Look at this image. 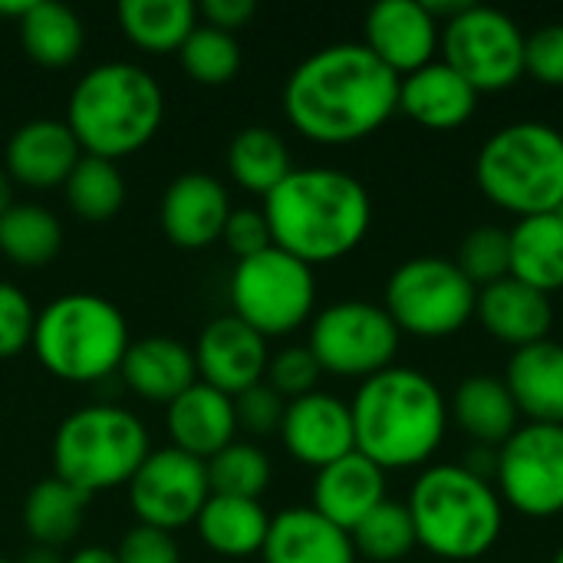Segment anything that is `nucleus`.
Masks as SVG:
<instances>
[{
	"instance_id": "f257e3e1",
	"label": "nucleus",
	"mask_w": 563,
	"mask_h": 563,
	"mask_svg": "<svg viewBox=\"0 0 563 563\" xmlns=\"http://www.w3.org/2000/svg\"><path fill=\"white\" fill-rule=\"evenodd\" d=\"M399 112V76L363 43H330L294 66L284 115L310 142L350 145Z\"/></svg>"
},
{
	"instance_id": "f03ea898",
	"label": "nucleus",
	"mask_w": 563,
	"mask_h": 563,
	"mask_svg": "<svg viewBox=\"0 0 563 563\" xmlns=\"http://www.w3.org/2000/svg\"><path fill=\"white\" fill-rule=\"evenodd\" d=\"M264 218L274 247L303 264H333L353 254L373 224L366 185L343 168H294L267 198Z\"/></svg>"
},
{
	"instance_id": "7ed1b4c3",
	"label": "nucleus",
	"mask_w": 563,
	"mask_h": 563,
	"mask_svg": "<svg viewBox=\"0 0 563 563\" xmlns=\"http://www.w3.org/2000/svg\"><path fill=\"white\" fill-rule=\"evenodd\" d=\"M350 412L356 452L383 472L426 465L449 429V402L442 389L412 366H389L363 379Z\"/></svg>"
},
{
	"instance_id": "20e7f679",
	"label": "nucleus",
	"mask_w": 563,
	"mask_h": 563,
	"mask_svg": "<svg viewBox=\"0 0 563 563\" xmlns=\"http://www.w3.org/2000/svg\"><path fill=\"white\" fill-rule=\"evenodd\" d=\"M165 119V92L158 79L125 59L99 63L79 76L66 102V125L82 155L125 158L145 148Z\"/></svg>"
},
{
	"instance_id": "39448f33",
	"label": "nucleus",
	"mask_w": 563,
	"mask_h": 563,
	"mask_svg": "<svg viewBox=\"0 0 563 563\" xmlns=\"http://www.w3.org/2000/svg\"><path fill=\"white\" fill-rule=\"evenodd\" d=\"M406 508L419 548L442 561L485 558L505 528V501L498 488L465 465L426 468L416 478Z\"/></svg>"
},
{
	"instance_id": "423d86ee",
	"label": "nucleus",
	"mask_w": 563,
	"mask_h": 563,
	"mask_svg": "<svg viewBox=\"0 0 563 563\" xmlns=\"http://www.w3.org/2000/svg\"><path fill=\"white\" fill-rule=\"evenodd\" d=\"M129 343L122 310L99 294L76 290L36 310L30 350L49 376L92 386L119 373Z\"/></svg>"
},
{
	"instance_id": "0eeeda50",
	"label": "nucleus",
	"mask_w": 563,
	"mask_h": 563,
	"mask_svg": "<svg viewBox=\"0 0 563 563\" xmlns=\"http://www.w3.org/2000/svg\"><path fill=\"white\" fill-rule=\"evenodd\" d=\"M475 181L518 218L554 214L563 205V132L538 119L495 129L478 148Z\"/></svg>"
},
{
	"instance_id": "6e6552de",
	"label": "nucleus",
	"mask_w": 563,
	"mask_h": 563,
	"mask_svg": "<svg viewBox=\"0 0 563 563\" xmlns=\"http://www.w3.org/2000/svg\"><path fill=\"white\" fill-rule=\"evenodd\" d=\"M148 452V429L135 412L115 402H92L69 412L56 426L49 445L53 475L89 498L129 485Z\"/></svg>"
},
{
	"instance_id": "1a4fd4ad",
	"label": "nucleus",
	"mask_w": 563,
	"mask_h": 563,
	"mask_svg": "<svg viewBox=\"0 0 563 563\" xmlns=\"http://www.w3.org/2000/svg\"><path fill=\"white\" fill-rule=\"evenodd\" d=\"M228 290L234 317L264 340L300 330L317 310L313 267L280 247H267L247 261H238Z\"/></svg>"
},
{
	"instance_id": "9d476101",
	"label": "nucleus",
	"mask_w": 563,
	"mask_h": 563,
	"mask_svg": "<svg viewBox=\"0 0 563 563\" xmlns=\"http://www.w3.org/2000/svg\"><path fill=\"white\" fill-rule=\"evenodd\" d=\"M478 287L449 257L402 261L386 284V313L399 333L439 340L459 333L475 317Z\"/></svg>"
},
{
	"instance_id": "9b49d317",
	"label": "nucleus",
	"mask_w": 563,
	"mask_h": 563,
	"mask_svg": "<svg viewBox=\"0 0 563 563\" xmlns=\"http://www.w3.org/2000/svg\"><path fill=\"white\" fill-rule=\"evenodd\" d=\"M399 340L402 333L386 307L369 300H340L313 313L307 346L323 373L363 383L393 366Z\"/></svg>"
},
{
	"instance_id": "f8f14e48",
	"label": "nucleus",
	"mask_w": 563,
	"mask_h": 563,
	"mask_svg": "<svg viewBox=\"0 0 563 563\" xmlns=\"http://www.w3.org/2000/svg\"><path fill=\"white\" fill-rule=\"evenodd\" d=\"M442 59L478 92H501L525 76V33L498 7L468 3L442 23Z\"/></svg>"
},
{
	"instance_id": "ddd939ff",
	"label": "nucleus",
	"mask_w": 563,
	"mask_h": 563,
	"mask_svg": "<svg viewBox=\"0 0 563 563\" xmlns=\"http://www.w3.org/2000/svg\"><path fill=\"white\" fill-rule=\"evenodd\" d=\"M498 495L525 518L563 515V426L525 422L498 449Z\"/></svg>"
},
{
	"instance_id": "4468645a",
	"label": "nucleus",
	"mask_w": 563,
	"mask_h": 563,
	"mask_svg": "<svg viewBox=\"0 0 563 563\" xmlns=\"http://www.w3.org/2000/svg\"><path fill=\"white\" fill-rule=\"evenodd\" d=\"M129 508L139 525L175 534L185 525H195L198 511L211 498L208 465L178 449H152L148 459L132 475Z\"/></svg>"
},
{
	"instance_id": "2eb2a0df",
	"label": "nucleus",
	"mask_w": 563,
	"mask_h": 563,
	"mask_svg": "<svg viewBox=\"0 0 563 563\" xmlns=\"http://www.w3.org/2000/svg\"><path fill=\"white\" fill-rule=\"evenodd\" d=\"M195 369H198V383L224 393V396H241L244 389L264 383L267 376V363H271V350L267 340L251 330L244 320H238L234 313L211 320L195 343Z\"/></svg>"
},
{
	"instance_id": "dca6fc26",
	"label": "nucleus",
	"mask_w": 563,
	"mask_h": 563,
	"mask_svg": "<svg viewBox=\"0 0 563 563\" xmlns=\"http://www.w3.org/2000/svg\"><path fill=\"white\" fill-rule=\"evenodd\" d=\"M439 36L442 23L429 13L426 0H379L366 13L363 46L402 79L435 59Z\"/></svg>"
},
{
	"instance_id": "f3484780",
	"label": "nucleus",
	"mask_w": 563,
	"mask_h": 563,
	"mask_svg": "<svg viewBox=\"0 0 563 563\" xmlns=\"http://www.w3.org/2000/svg\"><path fill=\"white\" fill-rule=\"evenodd\" d=\"M280 442L284 449L310 468H327L336 459L356 452V432H353V412L350 402L330 396V393H310L284 409L280 422Z\"/></svg>"
},
{
	"instance_id": "a211bd4d",
	"label": "nucleus",
	"mask_w": 563,
	"mask_h": 563,
	"mask_svg": "<svg viewBox=\"0 0 563 563\" xmlns=\"http://www.w3.org/2000/svg\"><path fill=\"white\" fill-rule=\"evenodd\" d=\"M231 214L228 188L208 172L178 175L158 205V221L165 238L181 251H205L221 241V231Z\"/></svg>"
},
{
	"instance_id": "6ab92c4d",
	"label": "nucleus",
	"mask_w": 563,
	"mask_h": 563,
	"mask_svg": "<svg viewBox=\"0 0 563 563\" xmlns=\"http://www.w3.org/2000/svg\"><path fill=\"white\" fill-rule=\"evenodd\" d=\"M82 148L69 132L66 119H30L7 142V175L13 185H26L33 191L63 188Z\"/></svg>"
},
{
	"instance_id": "aec40b11",
	"label": "nucleus",
	"mask_w": 563,
	"mask_h": 563,
	"mask_svg": "<svg viewBox=\"0 0 563 563\" xmlns=\"http://www.w3.org/2000/svg\"><path fill=\"white\" fill-rule=\"evenodd\" d=\"M119 376L132 396L155 406H172L185 389L198 383L195 353L175 336L132 340L122 356Z\"/></svg>"
},
{
	"instance_id": "412c9836",
	"label": "nucleus",
	"mask_w": 563,
	"mask_h": 563,
	"mask_svg": "<svg viewBox=\"0 0 563 563\" xmlns=\"http://www.w3.org/2000/svg\"><path fill=\"white\" fill-rule=\"evenodd\" d=\"M478 96L482 92L445 59H432L399 79V112L426 129L465 125L478 109Z\"/></svg>"
},
{
	"instance_id": "4be33fe9",
	"label": "nucleus",
	"mask_w": 563,
	"mask_h": 563,
	"mask_svg": "<svg viewBox=\"0 0 563 563\" xmlns=\"http://www.w3.org/2000/svg\"><path fill=\"white\" fill-rule=\"evenodd\" d=\"M475 317L498 343L521 350V346L548 340L551 323H554V307L548 294L515 277H505L478 290Z\"/></svg>"
},
{
	"instance_id": "5701e85b",
	"label": "nucleus",
	"mask_w": 563,
	"mask_h": 563,
	"mask_svg": "<svg viewBox=\"0 0 563 563\" xmlns=\"http://www.w3.org/2000/svg\"><path fill=\"white\" fill-rule=\"evenodd\" d=\"M386 501V472L360 452L336 459L313 478V511L343 531H353Z\"/></svg>"
},
{
	"instance_id": "b1692460",
	"label": "nucleus",
	"mask_w": 563,
	"mask_h": 563,
	"mask_svg": "<svg viewBox=\"0 0 563 563\" xmlns=\"http://www.w3.org/2000/svg\"><path fill=\"white\" fill-rule=\"evenodd\" d=\"M165 409H168L172 449H178L191 459L208 462L238 439L234 399L205 383H195Z\"/></svg>"
},
{
	"instance_id": "393cba45",
	"label": "nucleus",
	"mask_w": 563,
	"mask_h": 563,
	"mask_svg": "<svg viewBox=\"0 0 563 563\" xmlns=\"http://www.w3.org/2000/svg\"><path fill=\"white\" fill-rule=\"evenodd\" d=\"M261 558L264 563H356V548L350 531L313 508H287L271 518Z\"/></svg>"
},
{
	"instance_id": "a878e982",
	"label": "nucleus",
	"mask_w": 563,
	"mask_h": 563,
	"mask_svg": "<svg viewBox=\"0 0 563 563\" xmlns=\"http://www.w3.org/2000/svg\"><path fill=\"white\" fill-rule=\"evenodd\" d=\"M505 386L528 422L563 426V343L541 340L515 350Z\"/></svg>"
},
{
	"instance_id": "bb28decb",
	"label": "nucleus",
	"mask_w": 563,
	"mask_h": 563,
	"mask_svg": "<svg viewBox=\"0 0 563 563\" xmlns=\"http://www.w3.org/2000/svg\"><path fill=\"white\" fill-rule=\"evenodd\" d=\"M195 531L211 554L224 561H244L264 551L271 515L261 501L211 495L195 518Z\"/></svg>"
},
{
	"instance_id": "cd10ccee",
	"label": "nucleus",
	"mask_w": 563,
	"mask_h": 563,
	"mask_svg": "<svg viewBox=\"0 0 563 563\" xmlns=\"http://www.w3.org/2000/svg\"><path fill=\"white\" fill-rule=\"evenodd\" d=\"M449 419H455L462 432L478 442V449H501L521 426L518 422L521 412L505 379H495V376L462 379L449 402Z\"/></svg>"
},
{
	"instance_id": "c85d7f7f",
	"label": "nucleus",
	"mask_w": 563,
	"mask_h": 563,
	"mask_svg": "<svg viewBox=\"0 0 563 563\" xmlns=\"http://www.w3.org/2000/svg\"><path fill=\"white\" fill-rule=\"evenodd\" d=\"M511 274L515 280L551 294L563 287V221L558 214L518 218L508 228Z\"/></svg>"
},
{
	"instance_id": "c756f323",
	"label": "nucleus",
	"mask_w": 563,
	"mask_h": 563,
	"mask_svg": "<svg viewBox=\"0 0 563 563\" xmlns=\"http://www.w3.org/2000/svg\"><path fill=\"white\" fill-rule=\"evenodd\" d=\"M115 16L122 36L145 53H178L201 23L191 0H122Z\"/></svg>"
},
{
	"instance_id": "7c9ffc66",
	"label": "nucleus",
	"mask_w": 563,
	"mask_h": 563,
	"mask_svg": "<svg viewBox=\"0 0 563 563\" xmlns=\"http://www.w3.org/2000/svg\"><path fill=\"white\" fill-rule=\"evenodd\" d=\"M26 56L46 69H63L79 59L86 43L82 16L56 0H33L16 23Z\"/></svg>"
},
{
	"instance_id": "2f4dec72",
	"label": "nucleus",
	"mask_w": 563,
	"mask_h": 563,
	"mask_svg": "<svg viewBox=\"0 0 563 563\" xmlns=\"http://www.w3.org/2000/svg\"><path fill=\"white\" fill-rule=\"evenodd\" d=\"M86 505H89V495H82L69 482L49 475L30 488V495L23 501V528L33 544L59 551L79 534Z\"/></svg>"
},
{
	"instance_id": "473e14b6",
	"label": "nucleus",
	"mask_w": 563,
	"mask_h": 563,
	"mask_svg": "<svg viewBox=\"0 0 563 563\" xmlns=\"http://www.w3.org/2000/svg\"><path fill=\"white\" fill-rule=\"evenodd\" d=\"M63 247V224L59 218L33 201H13L0 214V254L23 267L40 271L56 261Z\"/></svg>"
},
{
	"instance_id": "72a5a7b5",
	"label": "nucleus",
	"mask_w": 563,
	"mask_h": 563,
	"mask_svg": "<svg viewBox=\"0 0 563 563\" xmlns=\"http://www.w3.org/2000/svg\"><path fill=\"white\" fill-rule=\"evenodd\" d=\"M290 172V148L267 125H247L228 145V175L251 195L267 198Z\"/></svg>"
},
{
	"instance_id": "f704fd0d",
	"label": "nucleus",
	"mask_w": 563,
	"mask_h": 563,
	"mask_svg": "<svg viewBox=\"0 0 563 563\" xmlns=\"http://www.w3.org/2000/svg\"><path fill=\"white\" fill-rule=\"evenodd\" d=\"M66 205L76 218L102 224L112 221L125 205V178L115 162L82 155L63 185Z\"/></svg>"
},
{
	"instance_id": "c9c22d12",
	"label": "nucleus",
	"mask_w": 563,
	"mask_h": 563,
	"mask_svg": "<svg viewBox=\"0 0 563 563\" xmlns=\"http://www.w3.org/2000/svg\"><path fill=\"white\" fill-rule=\"evenodd\" d=\"M350 538H353L356 558H366V561L376 563L402 561L412 548H419L409 508L399 505V501H389V498L376 511H369L350 531Z\"/></svg>"
},
{
	"instance_id": "e433bc0d",
	"label": "nucleus",
	"mask_w": 563,
	"mask_h": 563,
	"mask_svg": "<svg viewBox=\"0 0 563 563\" xmlns=\"http://www.w3.org/2000/svg\"><path fill=\"white\" fill-rule=\"evenodd\" d=\"M208 465V482L211 495H228V498H251L261 501V495L271 488V459L251 445V442H231L221 449Z\"/></svg>"
},
{
	"instance_id": "4c0bfd02",
	"label": "nucleus",
	"mask_w": 563,
	"mask_h": 563,
	"mask_svg": "<svg viewBox=\"0 0 563 563\" xmlns=\"http://www.w3.org/2000/svg\"><path fill=\"white\" fill-rule=\"evenodd\" d=\"M178 59L198 86H228L241 73V43L234 33L198 23L178 49Z\"/></svg>"
},
{
	"instance_id": "58836bf2",
	"label": "nucleus",
	"mask_w": 563,
	"mask_h": 563,
	"mask_svg": "<svg viewBox=\"0 0 563 563\" xmlns=\"http://www.w3.org/2000/svg\"><path fill=\"white\" fill-rule=\"evenodd\" d=\"M459 271L482 290L495 280H505L511 274V244H508V228L498 224H478L465 234L459 257Z\"/></svg>"
},
{
	"instance_id": "ea45409f",
	"label": "nucleus",
	"mask_w": 563,
	"mask_h": 563,
	"mask_svg": "<svg viewBox=\"0 0 563 563\" xmlns=\"http://www.w3.org/2000/svg\"><path fill=\"white\" fill-rule=\"evenodd\" d=\"M323 369L317 363V356L310 353V346H284L277 356H271L267 363V376L264 383L287 402L317 393Z\"/></svg>"
},
{
	"instance_id": "a19ab883",
	"label": "nucleus",
	"mask_w": 563,
	"mask_h": 563,
	"mask_svg": "<svg viewBox=\"0 0 563 563\" xmlns=\"http://www.w3.org/2000/svg\"><path fill=\"white\" fill-rule=\"evenodd\" d=\"M36 310L30 297L16 287L0 280V360L20 356L33 343Z\"/></svg>"
},
{
	"instance_id": "79ce46f5",
	"label": "nucleus",
	"mask_w": 563,
	"mask_h": 563,
	"mask_svg": "<svg viewBox=\"0 0 563 563\" xmlns=\"http://www.w3.org/2000/svg\"><path fill=\"white\" fill-rule=\"evenodd\" d=\"M287 399H280L267 383H257L234 396V412H238V429H247L251 435H274L280 432Z\"/></svg>"
},
{
	"instance_id": "37998d69",
	"label": "nucleus",
	"mask_w": 563,
	"mask_h": 563,
	"mask_svg": "<svg viewBox=\"0 0 563 563\" xmlns=\"http://www.w3.org/2000/svg\"><path fill=\"white\" fill-rule=\"evenodd\" d=\"M525 73L544 86H563V23H548L525 36Z\"/></svg>"
},
{
	"instance_id": "c03bdc74",
	"label": "nucleus",
	"mask_w": 563,
	"mask_h": 563,
	"mask_svg": "<svg viewBox=\"0 0 563 563\" xmlns=\"http://www.w3.org/2000/svg\"><path fill=\"white\" fill-rule=\"evenodd\" d=\"M221 244H224L238 261H247V257H254V254L274 247L264 211H257V208H231L228 224H224V231H221Z\"/></svg>"
},
{
	"instance_id": "a18cd8bd",
	"label": "nucleus",
	"mask_w": 563,
	"mask_h": 563,
	"mask_svg": "<svg viewBox=\"0 0 563 563\" xmlns=\"http://www.w3.org/2000/svg\"><path fill=\"white\" fill-rule=\"evenodd\" d=\"M115 558L119 563H181V551L175 534L148 525H135L122 534Z\"/></svg>"
},
{
	"instance_id": "49530a36",
	"label": "nucleus",
	"mask_w": 563,
	"mask_h": 563,
	"mask_svg": "<svg viewBox=\"0 0 563 563\" xmlns=\"http://www.w3.org/2000/svg\"><path fill=\"white\" fill-rule=\"evenodd\" d=\"M254 13H257L254 0H205L198 7V20H205L208 26L224 30V33H238L241 26L251 23Z\"/></svg>"
},
{
	"instance_id": "de8ad7c7",
	"label": "nucleus",
	"mask_w": 563,
	"mask_h": 563,
	"mask_svg": "<svg viewBox=\"0 0 563 563\" xmlns=\"http://www.w3.org/2000/svg\"><path fill=\"white\" fill-rule=\"evenodd\" d=\"M66 563H119L115 558V551H109V548H99V544H89V548H79V551H73Z\"/></svg>"
},
{
	"instance_id": "09e8293b",
	"label": "nucleus",
	"mask_w": 563,
	"mask_h": 563,
	"mask_svg": "<svg viewBox=\"0 0 563 563\" xmlns=\"http://www.w3.org/2000/svg\"><path fill=\"white\" fill-rule=\"evenodd\" d=\"M20 563H66L59 558V551H53V548H40V544H33L30 551H26V558Z\"/></svg>"
},
{
	"instance_id": "8fccbe9b",
	"label": "nucleus",
	"mask_w": 563,
	"mask_h": 563,
	"mask_svg": "<svg viewBox=\"0 0 563 563\" xmlns=\"http://www.w3.org/2000/svg\"><path fill=\"white\" fill-rule=\"evenodd\" d=\"M10 205H13V181H10V175L0 168V214H3Z\"/></svg>"
},
{
	"instance_id": "3c124183",
	"label": "nucleus",
	"mask_w": 563,
	"mask_h": 563,
	"mask_svg": "<svg viewBox=\"0 0 563 563\" xmlns=\"http://www.w3.org/2000/svg\"><path fill=\"white\" fill-rule=\"evenodd\" d=\"M30 3H33V0H20V3H0V16H13V20L20 23V16L30 10Z\"/></svg>"
},
{
	"instance_id": "603ef678",
	"label": "nucleus",
	"mask_w": 563,
	"mask_h": 563,
	"mask_svg": "<svg viewBox=\"0 0 563 563\" xmlns=\"http://www.w3.org/2000/svg\"><path fill=\"white\" fill-rule=\"evenodd\" d=\"M551 563H563V544L558 548V554H554V561H551Z\"/></svg>"
},
{
	"instance_id": "864d4df0",
	"label": "nucleus",
	"mask_w": 563,
	"mask_h": 563,
	"mask_svg": "<svg viewBox=\"0 0 563 563\" xmlns=\"http://www.w3.org/2000/svg\"><path fill=\"white\" fill-rule=\"evenodd\" d=\"M554 214H558V218H561V221H563V205H561V208H558V211H554Z\"/></svg>"
},
{
	"instance_id": "5fc2aeb1",
	"label": "nucleus",
	"mask_w": 563,
	"mask_h": 563,
	"mask_svg": "<svg viewBox=\"0 0 563 563\" xmlns=\"http://www.w3.org/2000/svg\"><path fill=\"white\" fill-rule=\"evenodd\" d=\"M0 563H13V561H3V558H0Z\"/></svg>"
},
{
	"instance_id": "6e6d98bb",
	"label": "nucleus",
	"mask_w": 563,
	"mask_h": 563,
	"mask_svg": "<svg viewBox=\"0 0 563 563\" xmlns=\"http://www.w3.org/2000/svg\"><path fill=\"white\" fill-rule=\"evenodd\" d=\"M561 132H563V129H561Z\"/></svg>"
}]
</instances>
